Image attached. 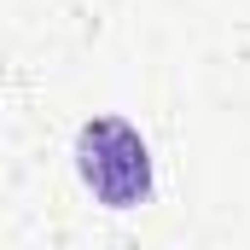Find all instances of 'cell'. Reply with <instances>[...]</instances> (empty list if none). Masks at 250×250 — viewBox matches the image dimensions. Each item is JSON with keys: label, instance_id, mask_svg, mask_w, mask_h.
Segmentation results:
<instances>
[{"label": "cell", "instance_id": "1", "mask_svg": "<svg viewBox=\"0 0 250 250\" xmlns=\"http://www.w3.org/2000/svg\"><path fill=\"white\" fill-rule=\"evenodd\" d=\"M76 169L87 192L111 209H134L151 198V151L140 140V128H128L123 117H93L76 134Z\"/></svg>", "mask_w": 250, "mask_h": 250}]
</instances>
